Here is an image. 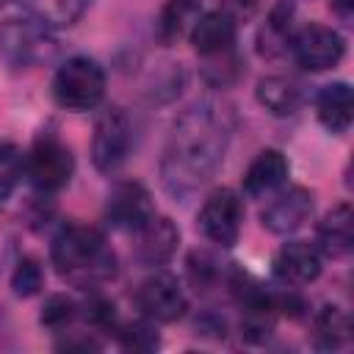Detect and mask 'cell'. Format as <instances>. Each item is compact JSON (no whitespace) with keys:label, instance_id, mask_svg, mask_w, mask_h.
I'll list each match as a JSON object with an SVG mask.
<instances>
[{"label":"cell","instance_id":"cell-1","mask_svg":"<svg viewBox=\"0 0 354 354\" xmlns=\"http://www.w3.org/2000/svg\"><path fill=\"white\" fill-rule=\"evenodd\" d=\"M232 127V108L218 100H199L177 116L160 158V180L171 196L199 191L221 169Z\"/></svg>","mask_w":354,"mask_h":354},{"label":"cell","instance_id":"cell-2","mask_svg":"<svg viewBox=\"0 0 354 354\" xmlns=\"http://www.w3.org/2000/svg\"><path fill=\"white\" fill-rule=\"evenodd\" d=\"M50 260L61 279L75 288H100L111 282L119 271L116 252L105 235L86 224H66L53 238Z\"/></svg>","mask_w":354,"mask_h":354},{"label":"cell","instance_id":"cell-3","mask_svg":"<svg viewBox=\"0 0 354 354\" xmlns=\"http://www.w3.org/2000/svg\"><path fill=\"white\" fill-rule=\"evenodd\" d=\"M55 55V39L30 14L6 17L0 22V58L11 69H33Z\"/></svg>","mask_w":354,"mask_h":354},{"label":"cell","instance_id":"cell-4","mask_svg":"<svg viewBox=\"0 0 354 354\" xmlns=\"http://www.w3.org/2000/svg\"><path fill=\"white\" fill-rule=\"evenodd\" d=\"M53 97L66 111H91L105 97V72L94 58L75 55L53 77Z\"/></svg>","mask_w":354,"mask_h":354},{"label":"cell","instance_id":"cell-5","mask_svg":"<svg viewBox=\"0 0 354 354\" xmlns=\"http://www.w3.org/2000/svg\"><path fill=\"white\" fill-rule=\"evenodd\" d=\"M133 147V124L124 108L108 105L100 111L91 136V160L102 174H113L124 166Z\"/></svg>","mask_w":354,"mask_h":354},{"label":"cell","instance_id":"cell-6","mask_svg":"<svg viewBox=\"0 0 354 354\" xmlns=\"http://www.w3.org/2000/svg\"><path fill=\"white\" fill-rule=\"evenodd\" d=\"M75 171V155L72 149L53 133H41L30 152L25 155V174L41 194L61 191Z\"/></svg>","mask_w":354,"mask_h":354},{"label":"cell","instance_id":"cell-7","mask_svg":"<svg viewBox=\"0 0 354 354\" xmlns=\"http://www.w3.org/2000/svg\"><path fill=\"white\" fill-rule=\"evenodd\" d=\"M136 304L147 321H158V324H171L183 318L188 310L185 290L180 279L169 271H155L152 277H147L136 290Z\"/></svg>","mask_w":354,"mask_h":354},{"label":"cell","instance_id":"cell-8","mask_svg":"<svg viewBox=\"0 0 354 354\" xmlns=\"http://www.w3.org/2000/svg\"><path fill=\"white\" fill-rule=\"evenodd\" d=\"M290 50L301 69L324 72V69H332L340 64V58L346 55V41L335 28L310 22L301 30H296Z\"/></svg>","mask_w":354,"mask_h":354},{"label":"cell","instance_id":"cell-9","mask_svg":"<svg viewBox=\"0 0 354 354\" xmlns=\"http://www.w3.org/2000/svg\"><path fill=\"white\" fill-rule=\"evenodd\" d=\"M196 221H199V230L207 241H213L218 246H232L241 235L243 205L232 188H216L205 199Z\"/></svg>","mask_w":354,"mask_h":354},{"label":"cell","instance_id":"cell-10","mask_svg":"<svg viewBox=\"0 0 354 354\" xmlns=\"http://www.w3.org/2000/svg\"><path fill=\"white\" fill-rule=\"evenodd\" d=\"M155 216V202L141 183H119L105 205V218L113 230L136 232Z\"/></svg>","mask_w":354,"mask_h":354},{"label":"cell","instance_id":"cell-11","mask_svg":"<svg viewBox=\"0 0 354 354\" xmlns=\"http://www.w3.org/2000/svg\"><path fill=\"white\" fill-rule=\"evenodd\" d=\"M310 216H313V194L301 185H290L263 207L260 221L274 235H290L299 227H304Z\"/></svg>","mask_w":354,"mask_h":354},{"label":"cell","instance_id":"cell-12","mask_svg":"<svg viewBox=\"0 0 354 354\" xmlns=\"http://www.w3.org/2000/svg\"><path fill=\"white\" fill-rule=\"evenodd\" d=\"M321 252L307 241H288L274 254V277L288 288H301L318 279Z\"/></svg>","mask_w":354,"mask_h":354},{"label":"cell","instance_id":"cell-13","mask_svg":"<svg viewBox=\"0 0 354 354\" xmlns=\"http://www.w3.org/2000/svg\"><path fill=\"white\" fill-rule=\"evenodd\" d=\"M136 238V260L141 266H163L171 260V254L177 252L180 243V230L166 218V216H152L141 230L133 232Z\"/></svg>","mask_w":354,"mask_h":354},{"label":"cell","instance_id":"cell-14","mask_svg":"<svg viewBox=\"0 0 354 354\" xmlns=\"http://www.w3.org/2000/svg\"><path fill=\"white\" fill-rule=\"evenodd\" d=\"M235 19L230 14H224L221 8L218 11H207L202 14L194 28H191V44L194 50L202 55V58H216V55H224L230 50H235Z\"/></svg>","mask_w":354,"mask_h":354},{"label":"cell","instance_id":"cell-15","mask_svg":"<svg viewBox=\"0 0 354 354\" xmlns=\"http://www.w3.org/2000/svg\"><path fill=\"white\" fill-rule=\"evenodd\" d=\"M351 246H354V213H351V205L343 202L321 218L315 249L332 260H343L351 254Z\"/></svg>","mask_w":354,"mask_h":354},{"label":"cell","instance_id":"cell-16","mask_svg":"<svg viewBox=\"0 0 354 354\" xmlns=\"http://www.w3.org/2000/svg\"><path fill=\"white\" fill-rule=\"evenodd\" d=\"M288 158L279 152V149H263L252 163L249 169L243 171V191L249 196H266V194H274L285 180H288Z\"/></svg>","mask_w":354,"mask_h":354},{"label":"cell","instance_id":"cell-17","mask_svg":"<svg viewBox=\"0 0 354 354\" xmlns=\"http://www.w3.org/2000/svg\"><path fill=\"white\" fill-rule=\"evenodd\" d=\"M254 94H257V102L274 116H293L304 102L301 83L293 77H285V75H268V77L257 80Z\"/></svg>","mask_w":354,"mask_h":354},{"label":"cell","instance_id":"cell-18","mask_svg":"<svg viewBox=\"0 0 354 354\" xmlns=\"http://www.w3.org/2000/svg\"><path fill=\"white\" fill-rule=\"evenodd\" d=\"M315 113H318V122L329 133H346L354 116V97H351L348 83L337 80V83L324 86L315 97Z\"/></svg>","mask_w":354,"mask_h":354},{"label":"cell","instance_id":"cell-19","mask_svg":"<svg viewBox=\"0 0 354 354\" xmlns=\"http://www.w3.org/2000/svg\"><path fill=\"white\" fill-rule=\"evenodd\" d=\"M293 36H296V30H293V11H290V6L282 3V6H277L268 14L266 25L257 33V53L263 58H282L290 50Z\"/></svg>","mask_w":354,"mask_h":354},{"label":"cell","instance_id":"cell-20","mask_svg":"<svg viewBox=\"0 0 354 354\" xmlns=\"http://www.w3.org/2000/svg\"><path fill=\"white\" fill-rule=\"evenodd\" d=\"M348 340H351L348 313L335 304H326L324 310H318V315L313 318V343L324 351H335V348H343Z\"/></svg>","mask_w":354,"mask_h":354},{"label":"cell","instance_id":"cell-21","mask_svg":"<svg viewBox=\"0 0 354 354\" xmlns=\"http://www.w3.org/2000/svg\"><path fill=\"white\" fill-rule=\"evenodd\" d=\"M25 14H30L33 19H39L44 28H69L75 25L91 0H19Z\"/></svg>","mask_w":354,"mask_h":354},{"label":"cell","instance_id":"cell-22","mask_svg":"<svg viewBox=\"0 0 354 354\" xmlns=\"http://www.w3.org/2000/svg\"><path fill=\"white\" fill-rule=\"evenodd\" d=\"M25 174V155L14 144H0V202H6Z\"/></svg>","mask_w":354,"mask_h":354},{"label":"cell","instance_id":"cell-23","mask_svg":"<svg viewBox=\"0 0 354 354\" xmlns=\"http://www.w3.org/2000/svg\"><path fill=\"white\" fill-rule=\"evenodd\" d=\"M116 337H119V346L127 348V351H152L160 346L158 340V332L152 329V324L147 321H136V324H122L113 329Z\"/></svg>","mask_w":354,"mask_h":354},{"label":"cell","instance_id":"cell-24","mask_svg":"<svg viewBox=\"0 0 354 354\" xmlns=\"http://www.w3.org/2000/svg\"><path fill=\"white\" fill-rule=\"evenodd\" d=\"M11 288L17 296L28 299V296H36L41 288H44V271L39 266L36 257H22L11 274Z\"/></svg>","mask_w":354,"mask_h":354},{"label":"cell","instance_id":"cell-25","mask_svg":"<svg viewBox=\"0 0 354 354\" xmlns=\"http://www.w3.org/2000/svg\"><path fill=\"white\" fill-rule=\"evenodd\" d=\"M77 318V304L69 299V296H50L47 301H44V307H41V324L47 326V329H53V332H64L72 321Z\"/></svg>","mask_w":354,"mask_h":354},{"label":"cell","instance_id":"cell-26","mask_svg":"<svg viewBox=\"0 0 354 354\" xmlns=\"http://www.w3.org/2000/svg\"><path fill=\"white\" fill-rule=\"evenodd\" d=\"M207 61L210 64L205 66V77L213 86H227L241 75V58L235 55V50H230L224 55H216V58H207Z\"/></svg>","mask_w":354,"mask_h":354},{"label":"cell","instance_id":"cell-27","mask_svg":"<svg viewBox=\"0 0 354 354\" xmlns=\"http://www.w3.org/2000/svg\"><path fill=\"white\" fill-rule=\"evenodd\" d=\"M188 271H191V279H194L196 290H199V288L205 290L207 285H213V282L221 277L218 263H216L207 252H194V254H191V260H188Z\"/></svg>","mask_w":354,"mask_h":354},{"label":"cell","instance_id":"cell-28","mask_svg":"<svg viewBox=\"0 0 354 354\" xmlns=\"http://www.w3.org/2000/svg\"><path fill=\"white\" fill-rule=\"evenodd\" d=\"M83 318L97 326V329H116V310H113V301L102 299V296H91L86 304H83Z\"/></svg>","mask_w":354,"mask_h":354},{"label":"cell","instance_id":"cell-29","mask_svg":"<svg viewBox=\"0 0 354 354\" xmlns=\"http://www.w3.org/2000/svg\"><path fill=\"white\" fill-rule=\"evenodd\" d=\"M257 6H260V0H221V11L230 14L235 22L249 19L257 11Z\"/></svg>","mask_w":354,"mask_h":354},{"label":"cell","instance_id":"cell-30","mask_svg":"<svg viewBox=\"0 0 354 354\" xmlns=\"http://www.w3.org/2000/svg\"><path fill=\"white\" fill-rule=\"evenodd\" d=\"M332 11H335L343 22H348L351 14H354V0H332Z\"/></svg>","mask_w":354,"mask_h":354},{"label":"cell","instance_id":"cell-31","mask_svg":"<svg viewBox=\"0 0 354 354\" xmlns=\"http://www.w3.org/2000/svg\"><path fill=\"white\" fill-rule=\"evenodd\" d=\"M174 3H185V6H196V0H174Z\"/></svg>","mask_w":354,"mask_h":354},{"label":"cell","instance_id":"cell-32","mask_svg":"<svg viewBox=\"0 0 354 354\" xmlns=\"http://www.w3.org/2000/svg\"><path fill=\"white\" fill-rule=\"evenodd\" d=\"M3 3H8V0H0V6H3Z\"/></svg>","mask_w":354,"mask_h":354}]
</instances>
